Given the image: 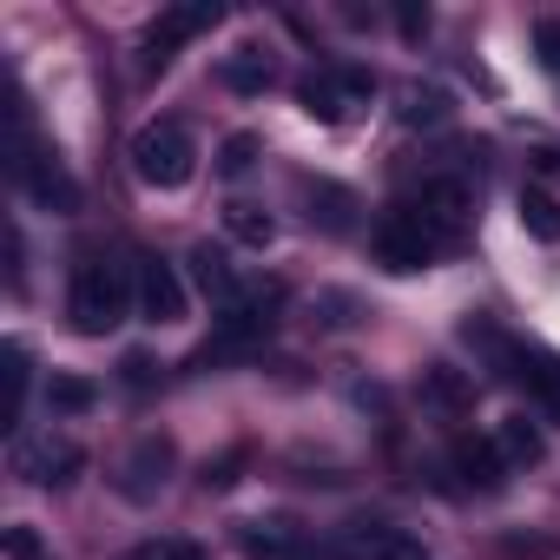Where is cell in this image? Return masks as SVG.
<instances>
[{"instance_id": "cell-1", "label": "cell", "mask_w": 560, "mask_h": 560, "mask_svg": "<svg viewBox=\"0 0 560 560\" xmlns=\"http://www.w3.org/2000/svg\"><path fill=\"white\" fill-rule=\"evenodd\" d=\"M132 304H139V284L126 277V264L86 257V264L73 270V330H80V337L119 330V324L132 317Z\"/></svg>"}, {"instance_id": "cell-2", "label": "cell", "mask_w": 560, "mask_h": 560, "mask_svg": "<svg viewBox=\"0 0 560 560\" xmlns=\"http://www.w3.org/2000/svg\"><path fill=\"white\" fill-rule=\"evenodd\" d=\"M132 172L152 185V191H185L191 172H198V145L178 119H152L139 139H132Z\"/></svg>"}, {"instance_id": "cell-3", "label": "cell", "mask_w": 560, "mask_h": 560, "mask_svg": "<svg viewBox=\"0 0 560 560\" xmlns=\"http://www.w3.org/2000/svg\"><path fill=\"white\" fill-rule=\"evenodd\" d=\"M468 343H481V350H494L501 363H508V376L534 396V402H547V409H560V357H547V350H521V343H508V337H494L488 324H468Z\"/></svg>"}, {"instance_id": "cell-4", "label": "cell", "mask_w": 560, "mask_h": 560, "mask_svg": "<svg viewBox=\"0 0 560 560\" xmlns=\"http://www.w3.org/2000/svg\"><path fill=\"white\" fill-rule=\"evenodd\" d=\"M442 250H448V237H435L409 205H396V211L376 224V257H383L389 270H429Z\"/></svg>"}, {"instance_id": "cell-5", "label": "cell", "mask_w": 560, "mask_h": 560, "mask_svg": "<svg viewBox=\"0 0 560 560\" xmlns=\"http://www.w3.org/2000/svg\"><path fill=\"white\" fill-rule=\"evenodd\" d=\"M370 93H376V80H370V73H357V67H324V73H311V80H304V113H311V119H324V126H343L350 113H363V106H370Z\"/></svg>"}, {"instance_id": "cell-6", "label": "cell", "mask_w": 560, "mask_h": 560, "mask_svg": "<svg viewBox=\"0 0 560 560\" xmlns=\"http://www.w3.org/2000/svg\"><path fill=\"white\" fill-rule=\"evenodd\" d=\"M14 172H21V185H27L47 211H73V205H80V185L67 178L60 152H40L34 139H14Z\"/></svg>"}, {"instance_id": "cell-7", "label": "cell", "mask_w": 560, "mask_h": 560, "mask_svg": "<svg viewBox=\"0 0 560 560\" xmlns=\"http://www.w3.org/2000/svg\"><path fill=\"white\" fill-rule=\"evenodd\" d=\"M402 205H409V211H416L435 237H448V244H455V237H462V224H468V185H462V178H448V172L422 178Z\"/></svg>"}, {"instance_id": "cell-8", "label": "cell", "mask_w": 560, "mask_h": 560, "mask_svg": "<svg viewBox=\"0 0 560 560\" xmlns=\"http://www.w3.org/2000/svg\"><path fill=\"white\" fill-rule=\"evenodd\" d=\"M14 468H21L27 481H40V488H67V481L86 468V455H80V442H67V435H34V442L14 448Z\"/></svg>"}, {"instance_id": "cell-9", "label": "cell", "mask_w": 560, "mask_h": 560, "mask_svg": "<svg viewBox=\"0 0 560 560\" xmlns=\"http://www.w3.org/2000/svg\"><path fill=\"white\" fill-rule=\"evenodd\" d=\"M139 317L145 324H178L185 317V277L165 257H145L139 264Z\"/></svg>"}, {"instance_id": "cell-10", "label": "cell", "mask_w": 560, "mask_h": 560, "mask_svg": "<svg viewBox=\"0 0 560 560\" xmlns=\"http://www.w3.org/2000/svg\"><path fill=\"white\" fill-rule=\"evenodd\" d=\"M218 14H224L218 0H191V8H172V14H165V21L152 27V40H145V67H165V60H172V54H178V47H185L191 34L218 27Z\"/></svg>"}, {"instance_id": "cell-11", "label": "cell", "mask_w": 560, "mask_h": 560, "mask_svg": "<svg viewBox=\"0 0 560 560\" xmlns=\"http://www.w3.org/2000/svg\"><path fill=\"white\" fill-rule=\"evenodd\" d=\"M237 547L250 560H298L304 553V534L291 521H237Z\"/></svg>"}, {"instance_id": "cell-12", "label": "cell", "mask_w": 560, "mask_h": 560, "mask_svg": "<svg viewBox=\"0 0 560 560\" xmlns=\"http://www.w3.org/2000/svg\"><path fill=\"white\" fill-rule=\"evenodd\" d=\"M165 475H172V442L165 435H139V448L126 455V494L145 501L152 488H165Z\"/></svg>"}, {"instance_id": "cell-13", "label": "cell", "mask_w": 560, "mask_h": 560, "mask_svg": "<svg viewBox=\"0 0 560 560\" xmlns=\"http://www.w3.org/2000/svg\"><path fill=\"white\" fill-rule=\"evenodd\" d=\"M191 277H198V291H205V298H218V311L244 298V291H237V277H231V257H224L218 244H191Z\"/></svg>"}, {"instance_id": "cell-14", "label": "cell", "mask_w": 560, "mask_h": 560, "mask_svg": "<svg viewBox=\"0 0 560 560\" xmlns=\"http://www.w3.org/2000/svg\"><path fill=\"white\" fill-rule=\"evenodd\" d=\"M270 80H277V60L264 54V47H237V54H224V86L231 93H270Z\"/></svg>"}, {"instance_id": "cell-15", "label": "cell", "mask_w": 560, "mask_h": 560, "mask_svg": "<svg viewBox=\"0 0 560 560\" xmlns=\"http://www.w3.org/2000/svg\"><path fill=\"white\" fill-rule=\"evenodd\" d=\"M494 448H501V462H508V468H534V462L547 455V435H540L527 416H508V422L494 429Z\"/></svg>"}, {"instance_id": "cell-16", "label": "cell", "mask_w": 560, "mask_h": 560, "mask_svg": "<svg viewBox=\"0 0 560 560\" xmlns=\"http://www.w3.org/2000/svg\"><path fill=\"white\" fill-rule=\"evenodd\" d=\"M422 396H429L435 409H448V416H462V409L475 402V383H468L462 370H448V363H429V370H422Z\"/></svg>"}, {"instance_id": "cell-17", "label": "cell", "mask_w": 560, "mask_h": 560, "mask_svg": "<svg viewBox=\"0 0 560 560\" xmlns=\"http://www.w3.org/2000/svg\"><path fill=\"white\" fill-rule=\"evenodd\" d=\"M47 402H54V416H86V409H100V383L93 376H54Z\"/></svg>"}, {"instance_id": "cell-18", "label": "cell", "mask_w": 560, "mask_h": 560, "mask_svg": "<svg viewBox=\"0 0 560 560\" xmlns=\"http://www.w3.org/2000/svg\"><path fill=\"white\" fill-rule=\"evenodd\" d=\"M402 126H442L448 119V93L442 86H402Z\"/></svg>"}, {"instance_id": "cell-19", "label": "cell", "mask_w": 560, "mask_h": 560, "mask_svg": "<svg viewBox=\"0 0 560 560\" xmlns=\"http://www.w3.org/2000/svg\"><path fill=\"white\" fill-rule=\"evenodd\" d=\"M224 231H231L237 244H250V250H264V244L277 237L270 211H257V205H224Z\"/></svg>"}, {"instance_id": "cell-20", "label": "cell", "mask_w": 560, "mask_h": 560, "mask_svg": "<svg viewBox=\"0 0 560 560\" xmlns=\"http://www.w3.org/2000/svg\"><path fill=\"white\" fill-rule=\"evenodd\" d=\"M455 468L468 475V488H501V468H508V462H501L494 442H468V448L455 455Z\"/></svg>"}, {"instance_id": "cell-21", "label": "cell", "mask_w": 560, "mask_h": 560, "mask_svg": "<svg viewBox=\"0 0 560 560\" xmlns=\"http://www.w3.org/2000/svg\"><path fill=\"white\" fill-rule=\"evenodd\" d=\"M521 224H527V237L560 244V205H553L547 191H521Z\"/></svg>"}, {"instance_id": "cell-22", "label": "cell", "mask_w": 560, "mask_h": 560, "mask_svg": "<svg viewBox=\"0 0 560 560\" xmlns=\"http://www.w3.org/2000/svg\"><path fill=\"white\" fill-rule=\"evenodd\" d=\"M350 211H357V198H350V191H337V185H311V224L343 231V224H350Z\"/></svg>"}, {"instance_id": "cell-23", "label": "cell", "mask_w": 560, "mask_h": 560, "mask_svg": "<svg viewBox=\"0 0 560 560\" xmlns=\"http://www.w3.org/2000/svg\"><path fill=\"white\" fill-rule=\"evenodd\" d=\"M132 560H205V547L185 540V534H152V540L132 547Z\"/></svg>"}, {"instance_id": "cell-24", "label": "cell", "mask_w": 560, "mask_h": 560, "mask_svg": "<svg viewBox=\"0 0 560 560\" xmlns=\"http://www.w3.org/2000/svg\"><path fill=\"white\" fill-rule=\"evenodd\" d=\"M27 383H34V370H27V350L14 343V350H8V409H0V416H8V429L21 422V402H27Z\"/></svg>"}, {"instance_id": "cell-25", "label": "cell", "mask_w": 560, "mask_h": 560, "mask_svg": "<svg viewBox=\"0 0 560 560\" xmlns=\"http://www.w3.org/2000/svg\"><path fill=\"white\" fill-rule=\"evenodd\" d=\"M250 165H257V139H250V132H231V139L218 145V172H224V178H244Z\"/></svg>"}, {"instance_id": "cell-26", "label": "cell", "mask_w": 560, "mask_h": 560, "mask_svg": "<svg viewBox=\"0 0 560 560\" xmlns=\"http://www.w3.org/2000/svg\"><path fill=\"white\" fill-rule=\"evenodd\" d=\"M8 560H54L34 527H8Z\"/></svg>"}, {"instance_id": "cell-27", "label": "cell", "mask_w": 560, "mask_h": 560, "mask_svg": "<svg viewBox=\"0 0 560 560\" xmlns=\"http://www.w3.org/2000/svg\"><path fill=\"white\" fill-rule=\"evenodd\" d=\"M534 54H540L547 73H560V21H540L534 27Z\"/></svg>"}]
</instances>
